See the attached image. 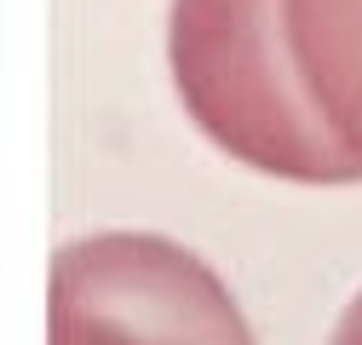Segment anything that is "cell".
Instances as JSON below:
<instances>
[{
	"instance_id": "cell-4",
	"label": "cell",
	"mask_w": 362,
	"mask_h": 345,
	"mask_svg": "<svg viewBox=\"0 0 362 345\" xmlns=\"http://www.w3.org/2000/svg\"><path fill=\"white\" fill-rule=\"evenodd\" d=\"M328 345H362V293L345 305V317H339V328H334V339Z\"/></svg>"
},
{
	"instance_id": "cell-2",
	"label": "cell",
	"mask_w": 362,
	"mask_h": 345,
	"mask_svg": "<svg viewBox=\"0 0 362 345\" xmlns=\"http://www.w3.org/2000/svg\"><path fill=\"white\" fill-rule=\"evenodd\" d=\"M47 345H259L236 293L185 242L98 230L58 247Z\"/></svg>"
},
{
	"instance_id": "cell-1",
	"label": "cell",
	"mask_w": 362,
	"mask_h": 345,
	"mask_svg": "<svg viewBox=\"0 0 362 345\" xmlns=\"http://www.w3.org/2000/svg\"><path fill=\"white\" fill-rule=\"evenodd\" d=\"M167 69L185 115L230 161L288 185H356L362 156L310 104L282 0H173Z\"/></svg>"
},
{
	"instance_id": "cell-3",
	"label": "cell",
	"mask_w": 362,
	"mask_h": 345,
	"mask_svg": "<svg viewBox=\"0 0 362 345\" xmlns=\"http://www.w3.org/2000/svg\"><path fill=\"white\" fill-rule=\"evenodd\" d=\"M282 23L310 104L362 156V0H282Z\"/></svg>"
}]
</instances>
